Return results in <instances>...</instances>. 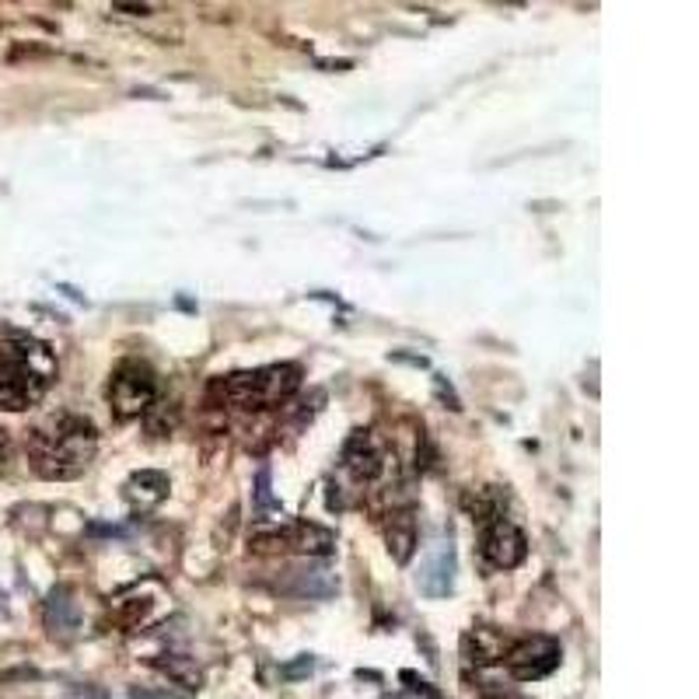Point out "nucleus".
Listing matches in <instances>:
<instances>
[{
    "instance_id": "5",
    "label": "nucleus",
    "mask_w": 699,
    "mask_h": 699,
    "mask_svg": "<svg viewBox=\"0 0 699 699\" xmlns=\"http://www.w3.org/2000/svg\"><path fill=\"white\" fill-rule=\"evenodd\" d=\"M158 399V378L140 360H123L113 378H108V406L116 420H137L154 406Z\"/></svg>"
},
{
    "instance_id": "17",
    "label": "nucleus",
    "mask_w": 699,
    "mask_h": 699,
    "mask_svg": "<svg viewBox=\"0 0 699 699\" xmlns=\"http://www.w3.org/2000/svg\"><path fill=\"white\" fill-rule=\"evenodd\" d=\"M294 574V595H308V598H329L336 592V577L329 570H290Z\"/></svg>"
},
{
    "instance_id": "8",
    "label": "nucleus",
    "mask_w": 699,
    "mask_h": 699,
    "mask_svg": "<svg viewBox=\"0 0 699 699\" xmlns=\"http://www.w3.org/2000/svg\"><path fill=\"white\" fill-rule=\"evenodd\" d=\"M389 462H392L389 445H385V437L375 431H354L346 437L343 455H340L343 472L357 483H378Z\"/></svg>"
},
{
    "instance_id": "12",
    "label": "nucleus",
    "mask_w": 699,
    "mask_h": 699,
    "mask_svg": "<svg viewBox=\"0 0 699 699\" xmlns=\"http://www.w3.org/2000/svg\"><path fill=\"white\" fill-rule=\"evenodd\" d=\"M420 592L427 598H448L451 587H455V546H451V536L440 539L434 546V553L427 560V566L420 570Z\"/></svg>"
},
{
    "instance_id": "10",
    "label": "nucleus",
    "mask_w": 699,
    "mask_h": 699,
    "mask_svg": "<svg viewBox=\"0 0 699 699\" xmlns=\"http://www.w3.org/2000/svg\"><path fill=\"white\" fill-rule=\"evenodd\" d=\"M514 640H518V637H511L507 630L486 627V622H480V627L466 630V637H462V657H466V665L475 668V672L496 668V665H504V657H507Z\"/></svg>"
},
{
    "instance_id": "1",
    "label": "nucleus",
    "mask_w": 699,
    "mask_h": 699,
    "mask_svg": "<svg viewBox=\"0 0 699 699\" xmlns=\"http://www.w3.org/2000/svg\"><path fill=\"white\" fill-rule=\"evenodd\" d=\"M99 451L95 423L78 413H57L28 434V462L43 480H78Z\"/></svg>"
},
{
    "instance_id": "11",
    "label": "nucleus",
    "mask_w": 699,
    "mask_h": 699,
    "mask_svg": "<svg viewBox=\"0 0 699 699\" xmlns=\"http://www.w3.org/2000/svg\"><path fill=\"white\" fill-rule=\"evenodd\" d=\"M43 622L53 640L70 643L73 637L81 633V609L78 601H73V592L67 584H57L46 598V609H43Z\"/></svg>"
},
{
    "instance_id": "24",
    "label": "nucleus",
    "mask_w": 699,
    "mask_h": 699,
    "mask_svg": "<svg viewBox=\"0 0 699 699\" xmlns=\"http://www.w3.org/2000/svg\"><path fill=\"white\" fill-rule=\"evenodd\" d=\"M483 699H514V696H483Z\"/></svg>"
},
{
    "instance_id": "2",
    "label": "nucleus",
    "mask_w": 699,
    "mask_h": 699,
    "mask_svg": "<svg viewBox=\"0 0 699 699\" xmlns=\"http://www.w3.org/2000/svg\"><path fill=\"white\" fill-rule=\"evenodd\" d=\"M57 378L53 350L25 333H0V410L22 413L35 406Z\"/></svg>"
},
{
    "instance_id": "22",
    "label": "nucleus",
    "mask_w": 699,
    "mask_h": 699,
    "mask_svg": "<svg viewBox=\"0 0 699 699\" xmlns=\"http://www.w3.org/2000/svg\"><path fill=\"white\" fill-rule=\"evenodd\" d=\"M8 455H11V440H8V431L0 427V466L8 462Z\"/></svg>"
},
{
    "instance_id": "9",
    "label": "nucleus",
    "mask_w": 699,
    "mask_h": 699,
    "mask_svg": "<svg viewBox=\"0 0 699 699\" xmlns=\"http://www.w3.org/2000/svg\"><path fill=\"white\" fill-rule=\"evenodd\" d=\"M525 557H528V539L507 514L480 525V560L486 570H514Z\"/></svg>"
},
{
    "instance_id": "15",
    "label": "nucleus",
    "mask_w": 699,
    "mask_h": 699,
    "mask_svg": "<svg viewBox=\"0 0 699 699\" xmlns=\"http://www.w3.org/2000/svg\"><path fill=\"white\" fill-rule=\"evenodd\" d=\"M151 668L161 672V675H169L175 686H182L186 692H199L204 689V672H199V665L193 657L186 654H158L151 661Z\"/></svg>"
},
{
    "instance_id": "19",
    "label": "nucleus",
    "mask_w": 699,
    "mask_h": 699,
    "mask_svg": "<svg viewBox=\"0 0 699 699\" xmlns=\"http://www.w3.org/2000/svg\"><path fill=\"white\" fill-rule=\"evenodd\" d=\"M130 699H190V696H182L175 689H147V686H134L130 689Z\"/></svg>"
},
{
    "instance_id": "7",
    "label": "nucleus",
    "mask_w": 699,
    "mask_h": 699,
    "mask_svg": "<svg viewBox=\"0 0 699 699\" xmlns=\"http://www.w3.org/2000/svg\"><path fill=\"white\" fill-rule=\"evenodd\" d=\"M164 601H169V592H164L158 581H140L108 601V619H113V627H119L123 633H137L161 612Z\"/></svg>"
},
{
    "instance_id": "13",
    "label": "nucleus",
    "mask_w": 699,
    "mask_h": 699,
    "mask_svg": "<svg viewBox=\"0 0 699 699\" xmlns=\"http://www.w3.org/2000/svg\"><path fill=\"white\" fill-rule=\"evenodd\" d=\"M123 496L130 501L134 511H151L169 496V475L158 469H140L134 472L123 486Z\"/></svg>"
},
{
    "instance_id": "20",
    "label": "nucleus",
    "mask_w": 699,
    "mask_h": 699,
    "mask_svg": "<svg viewBox=\"0 0 699 699\" xmlns=\"http://www.w3.org/2000/svg\"><path fill=\"white\" fill-rule=\"evenodd\" d=\"M402 683H410V689H413L416 696H423V699H440V692L431 689V683H423V678H416L413 672H402Z\"/></svg>"
},
{
    "instance_id": "14",
    "label": "nucleus",
    "mask_w": 699,
    "mask_h": 699,
    "mask_svg": "<svg viewBox=\"0 0 699 699\" xmlns=\"http://www.w3.org/2000/svg\"><path fill=\"white\" fill-rule=\"evenodd\" d=\"M385 542H389V553L399 566H406L416 553V518L413 511H392L389 522H385Z\"/></svg>"
},
{
    "instance_id": "6",
    "label": "nucleus",
    "mask_w": 699,
    "mask_h": 699,
    "mask_svg": "<svg viewBox=\"0 0 699 699\" xmlns=\"http://www.w3.org/2000/svg\"><path fill=\"white\" fill-rule=\"evenodd\" d=\"M557 665H560V643L546 633H531L511 643L501 668H507L514 683H536V678L557 672Z\"/></svg>"
},
{
    "instance_id": "18",
    "label": "nucleus",
    "mask_w": 699,
    "mask_h": 699,
    "mask_svg": "<svg viewBox=\"0 0 699 699\" xmlns=\"http://www.w3.org/2000/svg\"><path fill=\"white\" fill-rule=\"evenodd\" d=\"M255 507H260L263 514L280 511V501L273 496V486H270V466H263L260 472H255Z\"/></svg>"
},
{
    "instance_id": "4",
    "label": "nucleus",
    "mask_w": 699,
    "mask_h": 699,
    "mask_svg": "<svg viewBox=\"0 0 699 699\" xmlns=\"http://www.w3.org/2000/svg\"><path fill=\"white\" fill-rule=\"evenodd\" d=\"M252 553H301V557H329L336 549V531L316 522H277L260 525L249 536Z\"/></svg>"
},
{
    "instance_id": "23",
    "label": "nucleus",
    "mask_w": 699,
    "mask_h": 699,
    "mask_svg": "<svg viewBox=\"0 0 699 699\" xmlns=\"http://www.w3.org/2000/svg\"><path fill=\"white\" fill-rule=\"evenodd\" d=\"M116 11H130V14H151V8H147V4H116Z\"/></svg>"
},
{
    "instance_id": "21",
    "label": "nucleus",
    "mask_w": 699,
    "mask_h": 699,
    "mask_svg": "<svg viewBox=\"0 0 699 699\" xmlns=\"http://www.w3.org/2000/svg\"><path fill=\"white\" fill-rule=\"evenodd\" d=\"M311 668H316V661H311V657L305 654V657L298 661V665H287V668H284V675H287V678H298V675H308Z\"/></svg>"
},
{
    "instance_id": "3",
    "label": "nucleus",
    "mask_w": 699,
    "mask_h": 699,
    "mask_svg": "<svg viewBox=\"0 0 699 699\" xmlns=\"http://www.w3.org/2000/svg\"><path fill=\"white\" fill-rule=\"evenodd\" d=\"M301 389V367L298 364H270L255 371H234L228 378H217L210 385V396L220 406L234 410H277Z\"/></svg>"
},
{
    "instance_id": "25",
    "label": "nucleus",
    "mask_w": 699,
    "mask_h": 699,
    "mask_svg": "<svg viewBox=\"0 0 699 699\" xmlns=\"http://www.w3.org/2000/svg\"><path fill=\"white\" fill-rule=\"evenodd\" d=\"M385 699H406V696H385Z\"/></svg>"
},
{
    "instance_id": "16",
    "label": "nucleus",
    "mask_w": 699,
    "mask_h": 699,
    "mask_svg": "<svg viewBox=\"0 0 699 699\" xmlns=\"http://www.w3.org/2000/svg\"><path fill=\"white\" fill-rule=\"evenodd\" d=\"M466 511L472 514L475 525H486L493 518H504V507H507V496L501 493V486H483L475 493H466Z\"/></svg>"
}]
</instances>
